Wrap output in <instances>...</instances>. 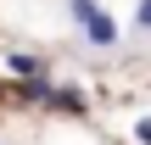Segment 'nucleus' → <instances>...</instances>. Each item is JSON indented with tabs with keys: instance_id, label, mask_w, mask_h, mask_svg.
Listing matches in <instances>:
<instances>
[{
	"instance_id": "nucleus-1",
	"label": "nucleus",
	"mask_w": 151,
	"mask_h": 145,
	"mask_svg": "<svg viewBox=\"0 0 151 145\" xmlns=\"http://www.w3.org/2000/svg\"><path fill=\"white\" fill-rule=\"evenodd\" d=\"M78 34H84V45H90V50H112V45H118V17H112V11H95Z\"/></svg>"
},
{
	"instance_id": "nucleus-2",
	"label": "nucleus",
	"mask_w": 151,
	"mask_h": 145,
	"mask_svg": "<svg viewBox=\"0 0 151 145\" xmlns=\"http://www.w3.org/2000/svg\"><path fill=\"white\" fill-rule=\"evenodd\" d=\"M6 73H11V78H22V84H34V78H50L45 56H34V50H6Z\"/></svg>"
},
{
	"instance_id": "nucleus-3",
	"label": "nucleus",
	"mask_w": 151,
	"mask_h": 145,
	"mask_svg": "<svg viewBox=\"0 0 151 145\" xmlns=\"http://www.w3.org/2000/svg\"><path fill=\"white\" fill-rule=\"evenodd\" d=\"M45 106H50V112H67V117H84V112H90V101H84V89H73V84H50V95H45Z\"/></svg>"
},
{
	"instance_id": "nucleus-4",
	"label": "nucleus",
	"mask_w": 151,
	"mask_h": 145,
	"mask_svg": "<svg viewBox=\"0 0 151 145\" xmlns=\"http://www.w3.org/2000/svg\"><path fill=\"white\" fill-rule=\"evenodd\" d=\"M95 11H101V0H67V17H73L78 28H84V22L95 17Z\"/></svg>"
},
{
	"instance_id": "nucleus-5",
	"label": "nucleus",
	"mask_w": 151,
	"mask_h": 145,
	"mask_svg": "<svg viewBox=\"0 0 151 145\" xmlns=\"http://www.w3.org/2000/svg\"><path fill=\"white\" fill-rule=\"evenodd\" d=\"M134 34H151V0L134 6Z\"/></svg>"
},
{
	"instance_id": "nucleus-6",
	"label": "nucleus",
	"mask_w": 151,
	"mask_h": 145,
	"mask_svg": "<svg viewBox=\"0 0 151 145\" xmlns=\"http://www.w3.org/2000/svg\"><path fill=\"white\" fill-rule=\"evenodd\" d=\"M134 140H140V145H151V117H140V123H134Z\"/></svg>"
}]
</instances>
